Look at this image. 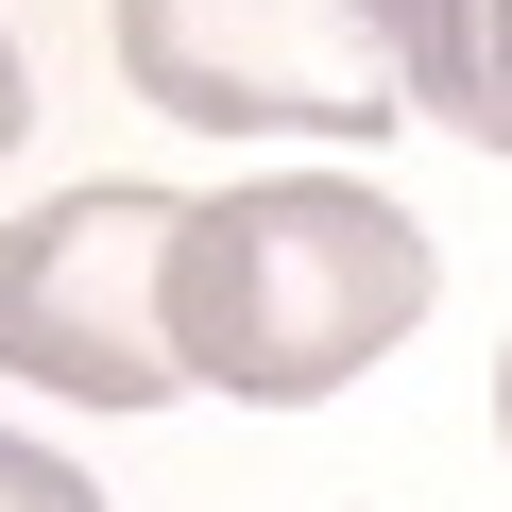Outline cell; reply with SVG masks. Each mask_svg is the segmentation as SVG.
I'll return each instance as SVG.
<instances>
[{
    "label": "cell",
    "mask_w": 512,
    "mask_h": 512,
    "mask_svg": "<svg viewBox=\"0 0 512 512\" xmlns=\"http://www.w3.org/2000/svg\"><path fill=\"white\" fill-rule=\"evenodd\" d=\"M120 86L205 137L410 120V0H120Z\"/></svg>",
    "instance_id": "obj_2"
},
{
    "label": "cell",
    "mask_w": 512,
    "mask_h": 512,
    "mask_svg": "<svg viewBox=\"0 0 512 512\" xmlns=\"http://www.w3.org/2000/svg\"><path fill=\"white\" fill-rule=\"evenodd\" d=\"M410 103L478 154H512V0H410Z\"/></svg>",
    "instance_id": "obj_4"
},
{
    "label": "cell",
    "mask_w": 512,
    "mask_h": 512,
    "mask_svg": "<svg viewBox=\"0 0 512 512\" xmlns=\"http://www.w3.org/2000/svg\"><path fill=\"white\" fill-rule=\"evenodd\" d=\"M18 120H35V103H18V52H0V154H18Z\"/></svg>",
    "instance_id": "obj_6"
},
{
    "label": "cell",
    "mask_w": 512,
    "mask_h": 512,
    "mask_svg": "<svg viewBox=\"0 0 512 512\" xmlns=\"http://www.w3.org/2000/svg\"><path fill=\"white\" fill-rule=\"evenodd\" d=\"M495 444H512V342H495Z\"/></svg>",
    "instance_id": "obj_7"
},
{
    "label": "cell",
    "mask_w": 512,
    "mask_h": 512,
    "mask_svg": "<svg viewBox=\"0 0 512 512\" xmlns=\"http://www.w3.org/2000/svg\"><path fill=\"white\" fill-rule=\"evenodd\" d=\"M0 512H103V495H86L52 444H18V427H0Z\"/></svg>",
    "instance_id": "obj_5"
},
{
    "label": "cell",
    "mask_w": 512,
    "mask_h": 512,
    "mask_svg": "<svg viewBox=\"0 0 512 512\" xmlns=\"http://www.w3.org/2000/svg\"><path fill=\"white\" fill-rule=\"evenodd\" d=\"M171 188H69L0 239V376H35L69 410H171L188 342H171Z\"/></svg>",
    "instance_id": "obj_3"
},
{
    "label": "cell",
    "mask_w": 512,
    "mask_h": 512,
    "mask_svg": "<svg viewBox=\"0 0 512 512\" xmlns=\"http://www.w3.org/2000/svg\"><path fill=\"white\" fill-rule=\"evenodd\" d=\"M444 291V256L393 188L359 171H274V188H222L188 205L171 239V342H188V393H239V410H325L359 393Z\"/></svg>",
    "instance_id": "obj_1"
}]
</instances>
